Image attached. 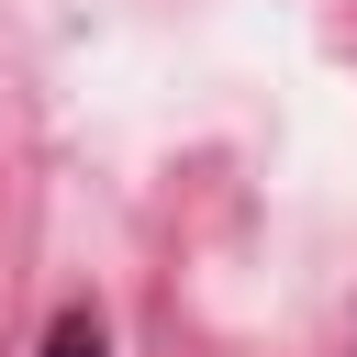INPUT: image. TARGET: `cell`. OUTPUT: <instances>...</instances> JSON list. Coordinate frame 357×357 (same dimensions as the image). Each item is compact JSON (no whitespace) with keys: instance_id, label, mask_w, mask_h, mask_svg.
I'll return each instance as SVG.
<instances>
[{"instance_id":"1","label":"cell","mask_w":357,"mask_h":357,"mask_svg":"<svg viewBox=\"0 0 357 357\" xmlns=\"http://www.w3.org/2000/svg\"><path fill=\"white\" fill-rule=\"evenodd\" d=\"M45 357H112V335H100V312H56V335H45Z\"/></svg>"}]
</instances>
